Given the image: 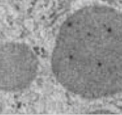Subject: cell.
<instances>
[{
	"label": "cell",
	"mask_w": 122,
	"mask_h": 115,
	"mask_svg": "<svg viewBox=\"0 0 122 115\" xmlns=\"http://www.w3.org/2000/svg\"><path fill=\"white\" fill-rule=\"evenodd\" d=\"M51 63L59 83L79 97L122 92V13L105 5L77 10L60 29Z\"/></svg>",
	"instance_id": "cell-1"
},
{
	"label": "cell",
	"mask_w": 122,
	"mask_h": 115,
	"mask_svg": "<svg viewBox=\"0 0 122 115\" xmlns=\"http://www.w3.org/2000/svg\"><path fill=\"white\" fill-rule=\"evenodd\" d=\"M36 55L21 42H9L0 46V90L19 92L30 86L38 72Z\"/></svg>",
	"instance_id": "cell-2"
}]
</instances>
